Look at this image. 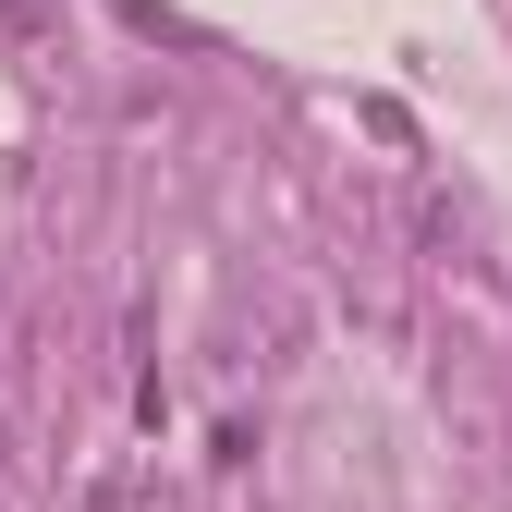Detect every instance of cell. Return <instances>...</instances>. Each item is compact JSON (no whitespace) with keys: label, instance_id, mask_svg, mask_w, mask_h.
Instances as JSON below:
<instances>
[{"label":"cell","instance_id":"cell-1","mask_svg":"<svg viewBox=\"0 0 512 512\" xmlns=\"http://www.w3.org/2000/svg\"><path fill=\"white\" fill-rule=\"evenodd\" d=\"M122 25H135V37H171V49H196V25H183V13H159V0H122Z\"/></svg>","mask_w":512,"mask_h":512}]
</instances>
